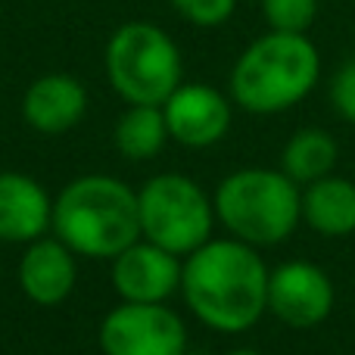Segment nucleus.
<instances>
[{
  "label": "nucleus",
  "mask_w": 355,
  "mask_h": 355,
  "mask_svg": "<svg viewBox=\"0 0 355 355\" xmlns=\"http://www.w3.org/2000/svg\"><path fill=\"white\" fill-rule=\"evenodd\" d=\"M321 75V56L306 35L268 31L240 53L231 69V97L256 116L300 103Z\"/></svg>",
  "instance_id": "obj_3"
},
{
  "label": "nucleus",
  "mask_w": 355,
  "mask_h": 355,
  "mask_svg": "<svg viewBox=\"0 0 355 355\" xmlns=\"http://www.w3.org/2000/svg\"><path fill=\"white\" fill-rule=\"evenodd\" d=\"M331 277L309 262H287L268 275V312L290 327H315L331 315Z\"/></svg>",
  "instance_id": "obj_10"
},
{
  "label": "nucleus",
  "mask_w": 355,
  "mask_h": 355,
  "mask_svg": "<svg viewBox=\"0 0 355 355\" xmlns=\"http://www.w3.org/2000/svg\"><path fill=\"white\" fill-rule=\"evenodd\" d=\"M53 221V196L22 172H0V243H31Z\"/></svg>",
  "instance_id": "obj_13"
},
{
  "label": "nucleus",
  "mask_w": 355,
  "mask_h": 355,
  "mask_svg": "<svg viewBox=\"0 0 355 355\" xmlns=\"http://www.w3.org/2000/svg\"><path fill=\"white\" fill-rule=\"evenodd\" d=\"M85 112L87 87L66 72L41 75L22 94V119L41 135H66L85 119Z\"/></svg>",
  "instance_id": "obj_12"
},
{
  "label": "nucleus",
  "mask_w": 355,
  "mask_h": 355,
  "mask_svg": "<svg viewBox=\"0 0 355 355\" xmlns=\"http://www.w3.org/2000/svg\"><path fill=\"white\" fill-rule=\"evenodd\" d=\"M337 141L321 128H302L287 141L281 153V172L296 184H312L334 172L337 162Z\"/></svg>",
  "instance_id": "obj_16"
},
{
  "label": "nucleus",
  "mask_w": 355,
  "mask_h": 355,
  "mask_svg": "<svg viewBox=\"0 0 355 355\" xmlns=\"http://www.w3.org/2000/svg\"><path fill=\"white\" fill-rule=\"evenodd\" d=\"M172 6L187 22L200 25V28H215L234 16L237 0H172Z\"/></svg>",
  "instance_id": "obj_18"
},
{
  "label": "nucleus",
  "mask_w": 355,
  "mask_h": 355,
  "mask_svg": "<svg viewBox=\"0 0 355 355\" xmlns=\"http://www.w3.org/2000/svg\"><path fill=\"white\" fill-rule=\"evenodd\" d=\"M103 355H184L187 327L166 302H119L97 331Z\"/></svg>",
  "instance_id": "obj_7"
},
{
  "label": "nucleus",
  "mask_w": 355,
  "mask_h": 355,
  "mask_svg": "<svg viewBox=\"0 0 355 355\" xmlns=\"http://www.w3.org/2000/svg\"><path fill=\"white\" fill-rule=\"evenodd\" d=\"M162 116L168 125V137L190 150L212 147L231 128L227 97L200 81H187V85L181 81L172 91V97L162 103Z\"/></svg>",
  "instance_id": "obj_9"
},
{
  "label": "nucleus",
  "mask_w": 355,
  "mask_h": 355,
  "mask_svg": "<svg viewBox=\"0 0 355 355\" xmlns=\"http://www.w3.org/2000/svg\"><path fill=\"white\" fill-rule=\"evenodd\" d=\"M141 237L166 246L175 256H187L212 237L215 206L202 187L187 175L162 172L137 187Z\"/></svg>",
  "instance_id": "obj_6"
},
{
  "label": "nucleus",
  "mask_w": 355,
  "mask_h": 355,
  "mask_svg": "<svg viewBox=\"0 0 355 355\" xmlns=\"http://www.w3.org/2000/svg\"><path fill=\"white\" fill-rule=\"evenodd\" d=\"M184 259L147 237H137L110 259V284L122 302H168L181 290Z\"/></svg>",
  "instance_id": "obj_8"
},
{
  "label": "nucleus",
  "mask_w": 355,
  "mask_h": 355,
  "mask_svg": "<svg viewBox=\"0 0 355 355\" xmlns=\"http://www.w3.org/2000/svg\"><path fill=\"white\" fill-rule=\"evenodd\" d=\"M168 141V125L162 116V106L128 103V110L119 116L112 128V144L131 162H147L162 153Z\"/></svg>",
  "instance_id": "obj_15"
},
{
  "label": "nucleus",
  "mask_w": 355,
  "mask_h": 355,
  "mask_svg": "<svg viewBox=\"0 0 355 355\" xmlns=\"http://www.w3.org/2000/svg\"><path fill=\"white\" fill-rule=\"evenodd\" d=\"M331 100L340 110V116L355 125V56L340 66L337 78L331 85Z\"/></svg>",
  "instance_id": "obj_19"
},
{
  "label": "nucleus",
  "mask_w": 355,
  "mask_h": 355,
  "mask_svg": "<svg viewBox=\"0 0 355 355\" xmlns=\"http://www.w3.org/2000/svg\"><path fill=\"white\" fill-rule=\"evenodd\" d=\"M215 218L250 246H275L296 231L302 193L296 181L271 168H240L215 187Z\"/></svg>",
  "instance_id": "obj_4"
},
{
  "label": "nucleus",
  "mask_w": 355,
  "mask_h": 355,
  "mask_svg": "<svg viewBox=\"0 0 355 355\" xmlns=\"http://www.w3.org/2000/svg\"><path fill=\"white\" fill-rule=\"evenodd\" d=\"M268 275L256 246L237 237H209L184 256L181 296L206 327L243 334L268 312Z\"/></svg>",
  "instance_id": "obj_1"
},
{
  "label": "nucleus",
  "mask_w": 355,
  "mask_h": 355,
  "mask_svg": "<svg viewBox=\"0 0 355 355\" xmlns=\"http://www.w3.org/2000/svg\"><path fill=\"white\" fill-rule=\"evenodd\" d=\"M181 50L153 22H125L106 44V81L125 103L162 106L181 85Z\"/></svg>",
  "instance_id": "obj_5"
},
{
  "label": "nucleus",
  "mask_w": 355,
  "mask_h": 355,
  "mask_svg": "<svg viewBox=\"0 0 355 355\" xmlns=\"http://www.w3.org/2000/svg\"><path fill=\"white\" fill-rule=\"evenodd\" d=\"M227 355H262V352H256V349H234V352H227Z\"/></svg>",
  "instance_id": "obj_20"
},
{
  "label": "nucleus",
  "mask_w": 355,
  "mask_h": 355,
  "mask_svg": "<svg viewBox=\"0 0 355 355\" xmlns=\"http://www.w3.org/2000/svg\"><path fill=\"white\" fill-rule=\"evenodd\" d=\"M50 234L75 256L106 259L141 237L137 190L116 175H81L53 196Z\"/></svg>",
  "instance_id": "obj_2"
},
{
  "label": "nucleus",
  "mask_w": 355,
  "mask_h": 355,
  "mask_svg": "<svg viewBox=\"0 0 355 355\" xmlns=\"http://www.w3.org/2000/svg\"><path fill=\"white\" fill-rule=\"evenodd\" d=\"M265 22L271 31H290V35H306L315 22L318 0H262Z\"/></svg>",
  "instance_id": "obj_17"
},
{
  "label": "nucleus",
  "mask_w": 355,
  "mask_h": 355,
  "mask_svg": "<svg viewBox=\"0 0 355 355\" xmlns=\"http://www.w3.org/2000/svg\"><path fill=\"white\" fill-rule=\"evenodd\" d=\"M19 287L35 306H60L78 284V256L56 234L25 243L19 259Z\"/></svg>",
  "instance_id": "obj_11"
},
{
  "label": "nucleus",
  "mask_w": 355,
  "mask_h": 355,
  "mask_svg": "<svg viewBox=\"0 0 355 355\" xmlns=\"http://www.w3.org/2000/svg\"><path fill=\"white\" fill-rule=\"evenodd\" d=\"M302 218L324 237H346L355 231V184L337 175H324L306 184Z\"/></svg>",
  "instance_id": "obj_14"
}]
</instances>
